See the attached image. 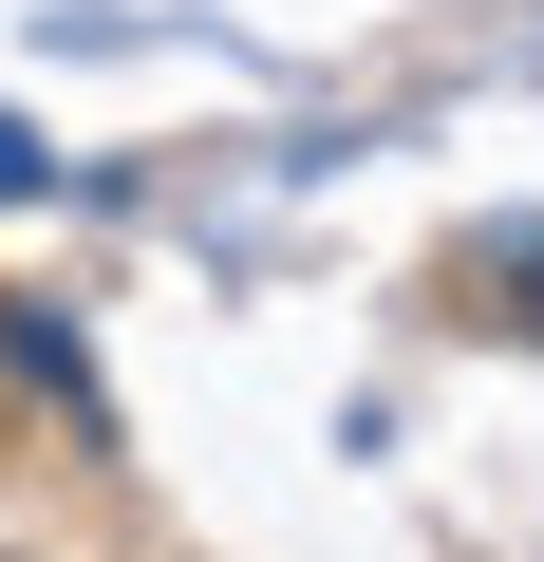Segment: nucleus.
Wrapping results in <instances>:
<instances>
[{
	"mask_svg": "<svg viewBox=\"0 0 544 562\" xmlns=\"http://www.w3.org/2000/svg\"><path fill=\"white\" fill-rule=\"evenodd\" d=\"M0 188H38V150H20V132H0Z\"/></svg>",
	"mask_w": 544,
	"mask_h": 562,
	"instance_id": "nucleus-1",
	"label": "nucleus"
}]
</instances>
